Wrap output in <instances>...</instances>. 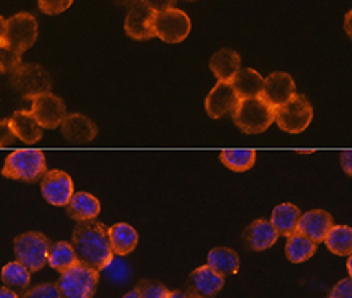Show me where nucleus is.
Returning a JSON list of instances; mask_svg holds the SVG:
<instances>
[{
    "label": "nucleus",
    "instance_id": "1",
    "mask_svg": "<svg viewBox=\"0 0 352 298\" xmlns=\"http://www.w3.org/2000/svg\"><path fill=\"white\" fill-rule=\"evenodd\" d=\"M74 250L80 263L102 271L114 256L109 240V229L96 220H83L74 230Z\"/></svg>",
    "mask_w": 352,
    "mask_h": 298
},
{
    "label": "nucleus",
    "instance_id": "5",
    "mask_svg": "<svg viewBox=\"0 0 352 298\" xmlns=\"http://www.w3.org/2000/svg\"><path fill=\"white\" fill-rule=\"evenodd\" d=\"M314 119V107L302 94H294L287 102L274 109V120L287 133L304 132Z\"/></svg>",
    "mask_w": 352,
    "mask_h": 298
},
{
    "label": "nucleus",
    "instance_id": "41",
    "mask_svg": "<svg viewBox=\"0 0 352 298\" xmlns=\"http://www.w3.org/2000/svg\"><path fill=\"white\" fill-rule=\"evenodd\" d=\"M0 298H20L15 292L7 287H0Z\"/></svg>",
    "mask_w": 352,
    "mask_h": 298
},
{
    "label": "nucleus",
    "instance_id": "21",
    "mask_svg": "<svg viewBox=\"0 0 352 298\" xmlns=\"http://www.w3.org/2000/svg\"><path fill=\"white\" fill-rule=\"evenodd\" d=\"M210 70L218 81L231 83L234 76L241 70V56L232 49H221L210 58Z\"/></svg>",
    "mask_w": 352,
    "mask_h": 298
},
{
    "label": "nucleus",
    "instance_id": "28",
    "mask_svg": "<svg viewBox=\"0 0 352 298\" xmlns=\"http://www.w3.org/2000/svg\"><path fill=\"white\" fill-rule=\"evenodd\" d=\"M328 250L336 256H351L352 253V230L349 225H333L324 237Z\"/></svg>",
    "mask_w": 352,
    "mask_h": 298
},
{
    "label": "nucleus",
    "instance_id": "22",
    "mask_svg": "<svg viewBox=\"0 0 352 298\" xmlns=\"http://www.w3.org/2000/svg\"><path fill=\"white\" fill-rule=\"evenodd\" d=\"M300 209L291 203H283V205L276 206L272 212L273 227L276 229L278 236L289 237L297 232V225H299L300 219Z\"/></svg>",
    "mask_w": 352,
    "mask_h": 298
},
{
    "label": "nucleus",
    "instance_id": "23",
    "mask_svg": "<svg viewBox=\"0 0 352 298\" xmlns=\"http://www.w3.org/2000/svg\"><path fill=\"white\" fill-rule=\"evenodd\" d=\"M109 240L112 253L116 256H127L137 248L138 233L132 225L129 224H114L109 227Z\"/></svg>",
    "mask_w": 352,
    "mask_h": 298
},
{
    "label": "nucleus",
    "instance_id": "17",
    "mask_svg": "<svg viewBox=\"0 0 352 298\" xmlns=\"http://www.w3.org/2000/svg\"><path fill=\"white\" fill-rule=\"evenodd\" d=\"M62 126V135L65 139H69L70 143H89L96 138V125L93 124V120H89L88 117L81 114H72L67 115L64 122L60 124Z\"/></svg>",
    "mask_w": 352,
    "mask_h": 298
},
{
    "label": "nucleus",
    "instance_id": "40",
    "mask_svg": "<svg viewBox=\"0 0 352 298\" xmlns=\"http://www.w3.org/2000/svg\"><path fill=\"white\" fill-rule=\"evenodd\" d=\"M112 2L116 3V5H119V7H125V8H130V7H133L135 3H138L140 0H112Z\"/></svg>",
    "mask_w": 352,
    "mask_h": 298
},
{
    "label": "nucleus",
    "instance_id": "19",
    "mask_svg": "<svg viewBox=\"0 0 352 298\" xmlns=\"http://www.w3.org/2000/svg\"><path fill=\"white\" fill-rule=\"evenodd\" d=\"M12 132L26 144H34L43 138V126L38 124L31 111H18L10 119Z\"/></svg>",
    "mask_w": 352,
    "mask_h": 298
},
{
    "label": "nucleus",
    "instance_id": "9",
    "mask_svg": "<svg viewBox=\"0 0 352 298\" xmlns=\"http://www.w3.org/2000/svg\"><path fill=\"white\" fill-rule=\"evenodd\" d=\"M38 39V21L31 13H16L7 20L6 41L13 49L23 54L34 46Z\"/></svg>",
    "mask_w": 352,
    "mask_h": 298
},
{
    "label": "nucleus",
    "instance_id": "38",
    "mask_svg": "<svg viewBox=\"0 0 352 298\" xmlns=\"http://www.w3.org/2000/svg\"><path fill=\"white\" fill-rule=\"evenodd\" d=\"M142 2L157 13V12L168 10V8H174L177 0H142Z\"/></svg>",
    "mask_w": 352,
    "mask_h": 298
},
{
    "label": "nucleus",
    "instance_id": "42",
    "mask_svg": "<svg viewBox=\"0 0 352 298\" xmlns=\"http://www.w3.org/2000/svg\"><path fill=\"white\" fill-rule=\"evenodd\" d=\"M6 31H7V20L3 16H0V41L6 39Z\"/></svg>",
    "mask_w": 352,
    "mask_h": 298
},
{
    "label": "nucleus",
    "instance_id": "8",
    "mask_svg": "<svg viewBox=\"0 0 352 298\" xmlns=\"http://www.w3.org/2000/svg\"><path fill=\"white\" fill-rule=\"evenodd\" d=\"M192 23L187 13L179 8H168L157 12L155 16V33L160 39L169 44H177L190 34Z\"/></svg>",
    "mask_w": 352,
    "mask_h": 298
},
{
    "label": "nucleus",
    "instance_id": "35",
    "mask_svg": "<svg viewBox=\"0 0 352 298\" xmlns=\"http://www.w3.org/2000/svg\"><path fill=\"white\" fill-rule=\"evenodd\" d=\"M74 0H38L41 12L46 15H58V13L69 10Z\"/></svg>",
    "mask_w": 352,
    "mask_h": 298
},
{
    "label": "nucleus",
    "instance_id": "7",
    "mask_svg": "<svg viewBox=\"0 0 352 298\" xmlns=\"http://www.w3.org/2000/svg\"><path fill=\"white\" fill-rule=\"evenodd\" d=\"M12 84L25 99H33L39 94L51 93V76L41 65L26 63L13 71Z\"/></svg>",
    "mask_w": 352,
    "mask_h": 298
},
{
    "label": "nucleus",
    "instance_id": "44",
    "mask_svg": "<svg viewBox=\"0 0 352 298\" xmlns=\"http://www.w3.org/2000/svg\"><path fill=\"white\" fill-rule=\"evenodd\" d=\"M124 298H142V297H140V293H138V290H137V288H135V290H132V292H129V293H125V295H124Z\"/></svg>",
    "mask_w": 352,
    "mask_h": 298
},
{
    "label": "nucleus",
    "instance_id": "16",
    "mask_svg": "<svg viewBox=\"0 0 352 298\" xmlns=\"http://www.w3.org/2000/svg\"><path fill=\"white\" fill-rule=\"evenodd\" d=\"M333 225L335 224H333V218L329 212L323 209H314L300 216L297 232L310 238L314 243H322Z\"/></svg>",
    "mask_w": 352,
    "mask_h": 298
},
{
    "label": "nucleus",
    "instance_id": "24",
    "mask_svg": "<svg viewBox=\"0 0 352 298\" xmlns=\"http://www.w3.org/2000/svg\"><path fill=\"white\" fill-rule=\"evenodd\" d=\"M263 80L265 78H261V75L254 69H241L232 78L231 84L239 99L260 98L261 89H263Z\"/></svg>",
    "mask_w": 352,
    "mask_h": 298
},
{
    "label": "nucleus",
    "instance_id": "15",
    "mask_svg": "<svg viewBox=\"0 0 352 298\" xmlns=\"http://www.w3.org/2000/svg\"><path fill=\"white\" fill-rule=\"evenodd\" d=\"M224 287V277L210 268L208 264L193 271L188 277V295L190 298H211Z\"/></svg>",
    "mask_w": 352,
    "mask_h": 298
},
{
    "label": "nucleus",
    "instance_id": "43",
    "mask_svg": "<svg viewBox=\"0 0 352 298\" xmlns=\"http://www.w3.org/2000/svg\"><path fill=\"white\" fill-rule=\"evenodd\" d=\"M169 298H190L187 292H180V290H174L169 293Z\"/></svg>",
    "mask_w": 352,
    "mask_h": 298
},
{
    "label": "nucleus",
    "instance_id": "12",
    "mask_svg": "<svg viewBox=\"0 0 352 298\" xmlns=\"http://www.w3.org/2000/svg\"><path fill=\"white\" fill-rule=\"evenodd\" d=\"M155 16L156 12L140 0L138 3L129 8L127 18H125V33L137 41L155 38Z\"/></svg>",
    "mask_w": 352,
    "mask_h": 298
},
{
    "label": "nucleus",
    "instance_id": "10",
    "mask_svg": "<svg viewBox=\"0 0 352 298\" xmlns=\"http://www.w3.org/2000/svg\"><path fill=\"white\" fill-rule=\"evenodd\" d=\"M31 101H33L31 114L34 115V119L43 128H57L67 117L65 104L56 94L44 93L33 98Z\"/></svg>",
    "mask_w": 352,
    "mask_h": 298
},
{
    "label": "nucleus",
    "instance_id": "13",
    "mask_svg": "<svg viewBox=\"0 0 352 298\" xmlns=\"http://www.w3.org/2000/svg\"><path fill=\"white\" fill-rule=\"evenodd\" d=\"M296 94V83L291 75L283 73V71H274L263 80V89H261L260 98L272 106L273 109L283 106L289 99Z\"/></svg>",
    "mask_w": 352,
    "mask_h": 298
},
{
    "label": "nucleus",
    "instance_id": "11",
    "mask_svg": "<svg viewBox=\"0 0 352 298\" xmlns=\"http://www.w3.org/2000/svg\"><path fill=\"white\" fill-rule=\"evenodd\" d=\"M41 193L49 205L65 206L74 195V182L64 170H49L41 180Z\"/></svg>",
    "mask_w": 352,
    "mask_h": 298
},
{
    "label": "nucleus",
    "instance_id": "3",
    "mask_svg": "<svg viewBox=\"0 0 352 298\" xmlns=\"http://www.w3.org/2000/svg\"><path fill=\"white\" fill-rule=\"evenodd\" d=\"M99 282V271L83 263H76L62 273L57 282L62 298H93Z\"/></svg>",
    "mask_w": 352,
    "mask_h": 298
},
{
    "label": "nucleus",
    "instance_id": "25",
    "mask_svg": "<svg viewBox=\"0 0 352 298\" xmlns=\"http://www.w3.org/2000/svg\"><path fill=\"white\" fill-rule=\"evenodd\" d=\"M239 264H241V261H239L237 253L231 248L218 247L208 253V266L223 277L229 274H236Z\"/></svg>",
    "mask_w": 352,
    "mask_h": 298
},
{
    "label": "nucleus",
    "instance_id": "14",
    "mask_svg": "<svg viewBox=\"0 0 352 298\" xmlns=\"http://www.w3.org/2000/svg\"><path fill=\"white\" fill-rule=\"evenodd\" d=\"M239 99L237 93L234 91L231 83H226V81H218V84L211 89L205 101V109L211 119H221V117L232 114L236 111Z\"/></svg>",
    "mask_w": 352,
    "mask_h": 298
},
{
    "label": "nucleus",
    "instance_id": "30",
    "mask_svg": "<svg viewBox=\"0 0 352 298\" xmlns=\"http://www.w3.org/2000/svg\"><path fill=\"white\" fill-rule=\"evenodd\" d=\"M221 162L228 167V169L236 170V172H245L252 169L255 164L256 152L255 151H223L221 152Z\"/></svg>",
    "mask_w": 352,
    "mask_h": 298
},
{
    "label": "nucleus",
    "instance_id": "31",
    "mask_svg": "<svg viewBox=\"0 0 352 298\" xmlns=\"http://www.w3.org/2000/svg\"><path fill=\"white\" fill-rule=\"evenodd\" d=\"M102 273L106 274V277L109 279L112 284H117V286H124V284H127L130 279L129 264L116 255L112 256V260L106 264V268L102 269Z\"/></svg>",
    "mask_w": 352,
    "mask_h": 298
},
{
    "label": "nucleus",
    "instance_id": "20",
    "mask_svg": "<svg viewBox=\"0 0 352 298\" xmlns=\"http://www.w3.org/2000/svg\"><path fill=\"white\" fill-rule=\"evenodd\" d=\"M67 214L76 222H83V220H94L98 218L101 205L99 201L89 193H74L70 201L65 205Z\"/></svg>",
    "mask_w": 352,
    "mask_h": 298
},
{
    "label": "nucleus",
    "instance_id": "27",
    "mask_svg": "<svg viewBox=\"0 0 352 298\" xmlns=\"http://www.w3.org/2000/svg\"><path fill=\"white\" fill-rule=\"evenodd\" d=\"M47 263L52 269L58 271L60 274L65 273L67 269H70L72 266L78 263L74 245H70V243L67 242L51 243V247H49Z\"/></svg>",
    "mask_w": 352,
    "mask_h": 298
},
{
    "label": "nucleus",
    "instance_id": "45",
    "mask_svg": "<svg viewBox=\"0 0 352 298\" xmlns=\"http://www.w3.org/2000/svg\"><path fill=\"white\" fill-rule=\"evenodd\" d=\"M182 2H197V0H182Z\"/></svg>",
    "mask_w": 352,
    "mask_h": 298
},
{
    "label": "nucleus",
    "instance_id": "32",
    "mask_svg": "<svg viewBox=\"0 0 352 298\" xmlns=\"http://www.w3.org/2000/svg\"><path fill=\"white\" fill-rule=\"evenodd\" d=\"M21 65V54L6 39L0 41V73H13Z\"/></svg>",
    "mask_w": 352,
    "mask_h": 298
},
{
    "label": "nucleus",
    "instance_id": "26",
    "mask_svg": "<svg viewBox=\"0 0 352 298\" xmlns=\"http://www.w3.org/2000/svg\"><path fill=\"white\" fill-rule=\"evenodd\" d=\"M315 253H317V243H314L302 233L296 232L287 237L286 256L291 263H304V261L312 258Z\"/></svg>",
    "mask_w": 352,
    "mask_h": 298
},
{
    "label": "nucleus",
    "instance_id": "2",
    "mask_svg": "<svg viewBox=\"0 0 352 298\" xmlns=\"http://www.w3.org/2000/svg\"><path fill=\"white\" fill-rule=\"evenodd\" d=\"M234 124L247 135H258L268 130L274 122V109L261 98L241 99L232 112Z\"/></svg>",
    "mask_w": 352,
    "mask_h": 298
},
{
    "label": "nucleus",
    "instance_id": "33",
    "mask_svg": "<svg viewBox=\"0 0 352 298\" xmlns=\"http://www.w3.org/2000/svg\"><path fill=\"white\" fill-rule=\"evenodd\" d=\"M137 290L142 298H169V290L160 282L142 281L138 282Z\"/></svg>",
    "mask_w": 352,
    "mask_h": 298
},
{
    "label": "nucleus",
    "instance_id": "34",
    "mask_svg": "<svg viewBox=\"0 0 352 298\" xmlns=\"http://www.w3.org/2000/svg\"><path fill=\"white\" fill-rule=\"evenodd\" d=\"M21 298H62L57 284H41L25 292Z\"/></svg>",
    "mask_w": 352,
    "mask_h": 298
},
{
    "label": "nucleus",
    "instance_id": "29",
    "mask_svg": "<svg viewBox=\"0 0 352 298\" xmlns=\"http://www.w3.org/2000/svg\"><path fill=\"white\" fill-rule=\"evenodd\" d=\"M2 281L7 284L8 287L12 288H20V290H25L26 287L30 286L31 281V271L25 268L20 261H12V263H7L2 269Z\"/></svg>",
    "mask_w": 352,
    "mask_h": 298
},
{
    "label": "nucleus",
    "instance_id": "39",
    "mask_svg": "<svg viewBox=\"0 0 352 298\" xmlns=\"http://www.w3.org/2000/svg\"><path fill=\"white\" fill-rule=\"evenodd\" d=\"M351 159H352V154H351L349 151L342 152V154H341V165H342V169H344V172H346L347 175H351V174H352Z\"/></svg>",
    "mask_w": 352,
    "mask_h": 298
},
{
    "label": "nucleus",
    "instance_id": "6",
    "mask_svg": "<svg viewBox=\"0 0 352 298\" xmlns=\"http://www.w3.org/2000/svg\"><path fill=\"white\" fill-rule=\"evenodd\" d=\"M49 247H51L49 238L39 232L21 233L13 240L18 261L25 268H28L31 273L43 269L44 264L47 263Z\"/></svg>",
    "mask_w": 352,
    "mask_h": 298
},
{
    "label": "nucleus",
    "instance_id": "4",
    "mask_svg": "<svg viewBox=\"0 0 352 298\" xmlns=\"http://www.w3.org/2000/svg\"><path fill=\"white\" fill-rule=\"evenodd\" d=\"M46 157L41 151H15L7 156L2 175L7 179L36 182L46 174Z\"/></svg>",
    "mask_w": 352,
    "mask_h": 298
},
{
    "label": "nucleus",
    "instance_id": "18",
    "mask_svg": "<svg viewBox=\"0 0 352 298\" xmlns=\"http://www.w3.org/2000/svg\"><path fill=\"white\" fill-rule=\"evenodd\" d=\"M278 232L273 227V224L270 220L258 219L255 222L248 225V229L243 233L245 243L248 248H252L254 251H263L272 248L278 240Z\"/></svg>",
    "mask_w": 352,
    "mask_h": 298
},
{
    "label": "nucleus",
    "instance_id": "37",
    "mask_svg": "<svg viewBox=\"0 0 352 298\" xmlns=\"http://www.w3.org/2000/svg\"><path fill=\"white\" fill-rule=\"evenodd\" d=\"M15 133L12 132L10 119H2L0 120V148L10 146L15 141Z\"/></svg>",
    "mask_w": 352,
    "mask_h": 298
},
{
    "label": "nucleus",
    "instance_id": "36",
    "mask_svg": "<svg viewBox=\"0 0 352 298\" xmlns=\"http://www.w3.org/2000/svg\"><path fill=\"white\" fill-rule=\"evenodd\" d=\"M328 298H352V281L349 277L342 279L333 287Z\"/></svg>",
    "mask_w": 352,
    "mask_h": 298
}]
</instances>
